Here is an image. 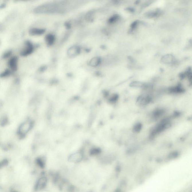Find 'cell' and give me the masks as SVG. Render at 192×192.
I'll list each match as a JSON object with an SVG mask.
<instances>
[{
    "label": "cell",
    "mask_w": 192,
    "mask_h": 192,
    "mask_svg": "<svg viewBox=\"0 0 192 192\" xmlns=\"http://www.w3.org/2000/svg\"><path fill=\"white\" fill-rule=\"evenodd\" d=\"M67 6L68 3L65 1L46 3L36 7L34 12L37 14L63 13L66 10Z\"/></svg>",
    "instance_id": "obj_1"
},
{
    "label": "cell",
    "mask_w": 192,
    "mask_h": 192,
    "mask_svg": "<svg viewBox=\"0 0 192 192\" xmlns=\"http://www.w3.org/2000/svg\"><path fill=\"white\" fill-rule=\"evenodd\" d=\"M32 126V122L30 120H28L23 123L19 128V133L20 136H23L26 134L31 129Z\"/></svg>",
    "instance_id": "obj_2"
},
{
    "label": "cell",
    "mask_w": 192,
    "mask_h": 192,
    "mask_svg": "<svg viewBox=\"0 0 192 192\" xmlns=\"http://www.w3.org/2000/svg\"><path fill=\"white\" fill-rule=\"evenodd\" d=\"M34 48L32 43L30 41H26L25 43V48L21 52V55L26 56L31 54L34 50Z\"/></svg>",
    "instance_id": "obj_3"
},
{
    "label": "cell",
    "mask_w": 192,
    "mask_h": 192,
    "mask_svg": "<svg viewBox=\"0 0 192 192\" xmlns=\"http://www.w3.org/2000/svg\"><path fill=\"white\" fill-rule=\"evenodd\" d=\"M81 49L79 46H73L68 48L67 51V54L69 57H75L78 55L81 52Z\"/></svg>",
    "instance_id": "obj_4"
},
{
    "label": "cell",
    "mask_w": 192,
    "mask_h": 192,
    "mask_svg": "<svg viewBox=\"0 0 192 192\" xmlns=\"http://www.w3.org/2000/svg\"><path fill=\"white\" fill-rule=\"evenodd\" d=\"M102 60L100 57L96 56L93 57L89 60L88 65L92 67H96L100 65L101 63Z\"/></svg>",
    "instance_id": "obj_5"
},
{
    "label": "cell",
    "mask_w": 192,
    "mask_h": 192,
    "mask_svg": "<svg viewBox=\"0 0 192 192\" xmlns=\"http://www.w3.org/2000/svg\"><path fill=\"white\" fill-rule=\"evenodd\" d=\"M18 59L17 57L14 56L11 58L8 61V66L13 71H16L17 69Z\"/></svg>",
    "instance_id": "obj_6"
},
{
    "label": "cell",
    "mask_w": 192,
    "mask_h": 192,
    "mask_svg": "<svg viewBox=\"0 0 192 192\" xmlns=\"http://www.w3.org/2000/svg\"><path fill=\"white\" fill-rule=\"evenodd\" d=\"M163 63L166 64H171L173 63L175 61L174 56L171 54H167L164 56L161 59Z\"/></svg>",
    "instance_id": "obj_7"
},
{
    "label": "cell",
    "mask_w": 192,
    "mask_h": 192,
    "mask_svg": "<svg viewBox=\"0 0 192 192\" xmlns=\"http://www.w3.org/2000/svg\"><path fill=\"white\" fill-rule=\"evenodd\" d=\"M45 32V30L43 29L32 28L29 30V33L31 36H40L43 34Z\"/></svg>",
    "instance_id": "obj_8"
},
{
    "label": "cell",
    "mask_w": 192,
    "mask_h": 192,
    "mask_svg": "<svg viewBox=\"0 0 192 192\" xmlns=\"http://www.w3.org/2000/svg\"><path fill=\"white\" fill-rule=\"evenodd\" d=\"M160 14H161L160 11L159 9H156L146 12L145 13V16L149 18H155L159 16Z\"/></svg>",
    "instance_id": "obj_9"
},
{
    "label": "cell",
    "mask_w": 192,
    "mask_h": 192,
    "mask_svg": "<svg viewBox=\"0 0 192 192\" xmlns=\"http://www.w3.org/2000/svg\"><path fill=\"white\" fill-rule=\"evenodd\" d=\"M149 100L150 99L149 97L147 96H141L137 99V103L140 105L143 106L148 104L149 103Z\"/></svg>",
    "instance_id": "obj_10"
},
{
    "label": "cell",
    "mask_w": 192,
    "mask_h": 192,
    "mask_svg": "<svg viewBox=\"0 0 192 192\" xmlns=\"http://www.w3.org/2000/svg\"><path fill=\"white\" fill-rule=\"evenodd\" d=\"M55 36L52 34H48L46 36L45 40L47 45H52L55 41Z\"/></svg>",
    "instance_id": "obj_11"
},
{
    "label": "cell",
    "mask_w": 192,
    "mask_h": 192,
    "mask_svg": "<svg viewBox=\"0 0 192 192\" xmlns=\"http://www.w3.org/2000/svg\"><path fill=\"white\" fill-rule=\"evenodd\" d=\"M131 87H137V88H142L144 87L145 85L143 83L138 81H134L130 83Z\"/></svg>",
    "instance_id": "obj_12"
},
{
    "label": "cell",
    "mask_w": 192,
    "mask_h": 192,
    "mask_svg": "<svg viewBox=\"0 0 192 192\" xmlns=\"http://www.w3.org/2000/svg\"><path fill=\"white\" fill-rule=\"evenodd\" d=\"M81 157V154L79 153H76V154H73L70 158V159L72 161H76L79 160Z\"/></svg>",
    "instance_id": "obj_13"
},
{
    "label": "cell",
    "mask_w": 192,
    "mask_h": 192,
    "mask_svg": "<svg viewBox=\"0 0 192 192\" xmlns=\"http://www.w3.org/2000/svg\"><path fill=\"white\" fill-rule=\"evenodd\" d=\"M142 125L141 124L138 123L135 125L133 128V131L135 132H138L141 130Z\"/></svg>",
    "instance_id": "obj_14"
},
{
    "label": "cell",
    "mask_w": 192,
    "mask_h": 192,
    "mask_svg": "<svg viewBox=\"0 0 192 192\" xmlns=\"http://www.w3.org/2000/svg\"><path fill=\"white\" fill-rule=\"evenodd\" d=\"M118 95H112L109 98V101L111 103H115L116 101H117L118 99Z\"/></svg>",
    "instance_id": "obj_15"
},
{
    "label": "cell",
    "mask_w": 192,
    "mask_h": 192,
    "mask_svg": "<svg viewBox=\"0 0 192 192\" xmlns=\"http://www.w3.org/2000/svg\"><path fill=\"white\" fill-rule=\"evenodd\" d=\"M100 150L98 148H93V149H92L91 150V153L92 154H93V155H95V154H99L100 152Z\"/></svg>",
    "instance_id": "obj_16"
},
{
    "label": "cell",
    "mask_w": 192,
    "mask_h": 192,
    "mask_svg": "<svg viewBox=\"0 0 192 192\" xmlns=\"http://www.w3.org/2000/svg\"><path fill=\"white\" fill-rule=\"evenodd\" d=\"M10 72L8 70H6L5 71L2 73L1 75V77H5L7 76L8 75H10Z\"/></svg>",
    "instance_id": "obj_17"
},
{
    "label": "cell",
    "mask_w": 192,
    "mask_h": 192,
    "mask_svg": "<svg viewBox=\"0 0 192 192\" xmlns=\"http://www.w3.org/2000/svg\"><path fill=\"white\" fill-rule=\"evenodd\" d=\"M11 54V52L10 51H8L7 52H6L5 53H4L3 56V58H8V57L10 56Z\"/></svg>",
    "instance_id": "obj_18"
},
{
    "label": "cell",
    "mask_w": 192,
    "mask_h": 192,
    "mask_svg": "<svg viewBox=\"0 0 192 192\" xmlns=\"http://www.w3.org/2000/svg\"><path fill=\"white\" fill-rule=\"evenodd\" d=\"M65 26L67 28H71V25L69 23L67 22L66 23V24H65Z\"/></svg>",
    "instance_id": "obj_19"
},
{
    "label": "cell",
    "mask_w": 192,
    "mask_h": 192,
    "mask_svg": "<svg viewBox=\"0 0 192 192\" xmlns=\"http://www.w3.org/2000/svg\"><path fill=\"white\" fill-rule=\"evenodd\" d=\"M45 69H46L45 67L43 66L40 69V71H44V70H45Z\"/></svg>",
    "instance_id": "obj_20"
}]
</instances>
